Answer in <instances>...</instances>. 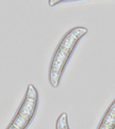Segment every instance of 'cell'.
<instances>
[{
    "instance_id": "6da1fadb",
    "label": "cell",
    "mask_w": 115,
    "mask_h": 129,
    "mask_svg": "<svg viewBox=\"0 0 115 129\" xmlns=\"http://www.w3.org/2000/svg\"><path fill=\"white\" fill-rule=\"evenodd\" d=\"M88 32L84 26H75L65 34L52 55L48 69V81L52 87L60 85L63 74L75 48L81 38Z\"/></svg>"
},
{
    "instance_id": "7a4b0ae2",
    "label": "cell",
    "mask_w": 115,
    "mask_h": 129,
    "mask_svg": "<svg viewBox=\"0 0 115 129\" xmlns=\"http://www.w3.org/2000/svg\"><path fill=\"white\" fill-rule=\"evenodd\" d=\"M38 101L37 88L32 83L28 84L22 103L6 129H26L35 116Z\"/></svg>"
},
{
    "instance_id": "3957f363",
    "label": "cell",
    "mask_w": 115,
    "mask_h": 129,
    "mask_svg": "<svg viewBox=\"0 0 115 129\" xmlns=\"http://www.w3.org/2000/svg\"><path fill=\"white\" fill-rule=\"evenodd\" d=\"M97 129H115V98L103 115Z\"/></svg>"
},
{
    "instance_id": "277c9868",
    "label": "cell",
    "mask_w": 115,
    "mask_h": 129,
    "mask_svg": "<svg viewBox=\"0 0 115 129\" xmlns=\"http://www.w3.org/2000/svg\"><path fill=\"white\" fill-rule=\"evenodd\" d=\"M55 129H70L68 115L66 112H62L58 116L55 123Z\"/></svg>"
}]
</instances>
